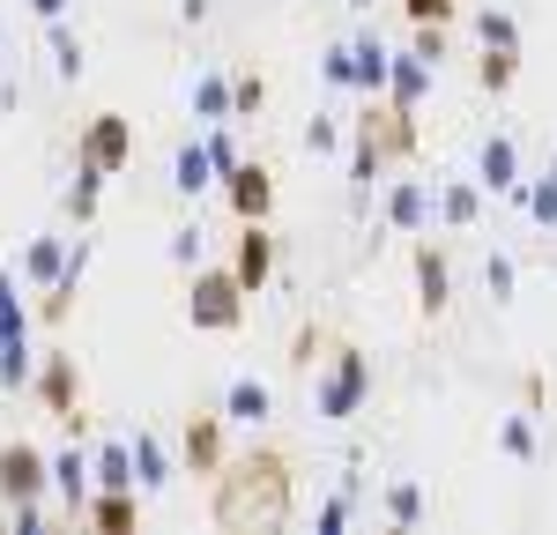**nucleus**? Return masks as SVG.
I'll return each instance as SVG.
<instances>
[{
	"mask_svg": "<svg viewBox=\"0 0 557 535\" xmlns=\"http://www.w3.org/2000/svg\"><path fill=\"white\" fill-rule=\"evenodd\" d=\"M298 513V461L290 446H246L209 476V521L231 535L283 528Z\"/></svg>",
	"mask_w": 557,
	"mask_h": 535,
	"instance_id": "1",
	"label": "nucleus"
},
{
	"mask_svg": "<svg viewBox=\"0 0 557 535\" xmlns=\"http://www.w3.org/2000/svg\"><path fill=\"white\" fill-rule=\"evenodd\" d=\"M409 157H417V112L394 104V97H364V112L349 120V149H343L349 194L364 201V194H372L394 164H409Z\"/></svg>",
	"mask_w": 557,
	"mask_h": 535,
	"instance_id": "2",
	"label": "nucleus"
},
{
	"mask_svg": "<svg viewBox=\"0 0 557 535\" xmlns=\"http://www.w3.org/2000/svg\"><path fill=\"white\" fill-rule=\"evenodd\" d=\"M246 306H253V290L238 283V268H186V290H178V312H186V327L194 335H238L246 327Z\"/></svg>",
	"mask_w": 557,
	"mask_h": 535,
	"instance_id": "3",
	"label": "nucleus"
},
{
	"mask_svg": "<svg viewBox=\"0 0 557 535\" xmlns=\"http://www.w3.org/2000/svg\"><path fill=\"white\" fill-rule=\"evenodd\" d=\"M364 401H372V357L357 343H335L320 357V372H312V416L320 424H349Z\"/></svg>",
	"mask_w": 557,
	"mask_h": 535,
	"instance_id": "4",
	"label": "nucleus"
},
{
	"mask_svg": "<svg viewBox=\"0 0 557 535\" xmlns=\"http://www.w3.org/2000/svg\"><path fill=\"white\" fill-rule=\"evenodd\" d=\"M52 490V453L30 439H0V506H45Z\"/></svg>",
	"mask_w": 557,
	"mask_h": 535,
	"instance_id": "5",
	"label": "nucleus"
},
{
	"mask_svg": "<svg viewBox=\"0 0 557 535\" xmlns=\"http://www.w3.org/2000/svg\"><path fill=\"white\" fill-rule=\"evenodd\" d=\"M75 157L97 164L104 178H120L134 164V120H127V112H89L83 134H75Z\"/></svg>",
	"mask_w": 557,
	"mask_h": 535,
	"instance_id": "6",
	"label": "nucleus"
},
{
	"mask_svg": "<svg viewBox=\"0 0 557 535\" xmlns=\"http://www.w3.org/2000/svg\"><path fill=\"white\" fill-rule=\"evenodd\" d=\"M30 395H38V409L52 416V424H67V416H83V364L67 350H38V380H30Z\"/></svg>",
	"mask_w": 557,
	"mask_h": 535,
	"instance_id": "7",
	"label": "nucleus"
},
{
	"mask_svg": "<svg viewBox=\"0 0 557 535\" xmlns=\"http://www.w3.org/2000/svg\"><path fill=\"white\" fill-rule=\"evenodd\" d=\"M223 209H231V223H268L275 216V172L260 164V157H238L231 172H223Z\"/></svg>",
	"mask_w": 557,
	"mask_h": 535,
	"instance_id": "8",
	"label": "nucleus"
},
{
	"mask_svg": "<svg viewBox=\"0 0 557 535\" xmlns=\"http://www.w3.org/2000/svg\"><path fill=\"white\" fill-rule=\"evenodd\" d=\"M409 275H417V312L424 320H446V306H454V253L438 238H417L409 246Z\"/></svg>",
	"mask_w": 557,
	"mask_h": 535,
	"instance_id": "9",
	"label": "nucleus"
},
{
	"mask_svg": "<svg viewBox=\"0 0 557 535\" xmlns=\"http://www.w3.org/2000/svg\"><path fill=\"white\" fill-rule=\"evenodd\" d=\"M223 409H194L186 424H178V461H186V476H215L223 461H231V439H223Z\"/></svg>",
	"mask_w": 557,
	"mask_h": 535,
	"instance_id": "10",
	"label": "nucleus"
},
{
	"mask_svg": "<svg viewBox=\"0 0 557 535\" xmlns=\"http://www.w3.org/2000/svg\"><path fill=\"white\" fill-rule=\"evenodd\" d=\"M431 216H438V194H431L424 178H386V194H380V223L394 231V238H424Z\"/></svg>",
	"mask_w": 557,
	"mask_h": 535,
	"instance_id": "11",
	"label": "nucleus"
},
{
	"mask_svg": "<svg viewBox=\"0 0 557 535\" xmlns=\"http://www.w3.org/2000/svg\"><path fill=\"white\" fill-rule=\"evenodd\" d=\"M89 490H97V461H89V439H67L52 453V498H60V513L67 521H83Z\"/></svg>",
	"mask_w": 557,
	"mask_h": 535,
	"instance_id": "12",
	"label": "nucleus"
},
{
	"mask_svg": "<svg viewBox=\"0 0 557 535\" xmlns=\"http://www.w3.org/2000/svg\"><path fill=\"white\" fill-rule=\"evenodd\" d=\"M30 327H38V312H0V387L15 395V387H30L38 380V350H30Z\"/></svg>",
	"mask_w": 557,
	"mask_h": 535,
	"instance_id": "13",
	"label": "nucleus"
},
{
	"mask_svg": "<svg viewBox=\"0 0 557 535\" xmlns=\"http://www.w3.org/2000/svg\"><path fill=\"white\" fill-rule=\"evenodd\" d=\"M231 268H238V283L260 298V290L275 283V231H268V223H238V238H231Z\"/></svg>",
	"mask_w": 557,
	"mask_h": 535,
	"instance_id": "14",
	"label": "nucleus"
},
{
	"mask_svg": "<svg viewBox=\"0 0 557 535\" xmlns=\"http://www.w3.org/2000/svg\"><path fill=\"white\" fill-rule=\"evenodd\" d=\"M475 178H483L498 201H520L528 172H520V141H513V134H491V141L475 149Z\"/></svg>",
	"mask_w": 557,
	"mask_h": 535,
	"instance_id": "15",
	"label": "nucleus"
},
{
	"mask_svg": "<svg viewBox=\"0 0 557 535\" xmlns=\"http://www.w3.org/2000/svg\"><path fill=\"white\" fill-rule=\"evenodd\" d=\"M186 469L172 446H164V432H149V424H134V484L141 490H172V476Z\"/></svg>",
	"mask_w": 557,
	"mask_h": 535,
	"instance_id": "16",
	"label": "nucleus"
},
{
	"mask_svg": "<svg viewBox=\"0 0 557 535\" xmlns=\"http://www.w3.org/2000/svg\"><path fill=\"white\" fill-rule=\"evenodd\" d=\"M83 528H104V535H141V498H134V490H89Z\"/></svg>",
	"mask_w": 557,
	"mask_h": 535,
	"instance_id": "17",
	"label": "nucleus"
},
{
	"mask_svg": "<svg viewBox=\"0 0 557 535\" xmlns=\"http://www.w3.org/2000/svg\"><path fill=\"white\" fill-rule=\"evenodd\" d=\"M209 186H223V172H215V157H209V141H178V157H172V194H178V201H201Z\"/></svg>",
	"mask_w": 557,
	"mask_h": 535,
	"instance_id": "18",
	"label": "nucleus"
},
{
	"mask_svg": "<svg viewBox=\"0 0 557 535\" xmlns=\"http://www.w3.org/2000/svg\"><path fill=\"white\" fill-rule=\"evenodd\" d=\"M431 75H438V60L409 45V52H394V75H386V97L417 112V104H424V97H431Z\"/></svg>",
	"mask_w": 557,
	"mask_h": 535,
	"instance_id": "19",
	"label": "nucleus"
},
{
	"mask_svg": "<svg viewBox=\"0 0 557 535\" xmlns=\"http://www.w3.org/2000/svg\"><path fill=\"white\" fill-rule=\"evenodd\" d=\"M543 424H550L543 409H513V416L498 424V453H506V461H543V453H550Z\"/></svg>",
	"mask_w": 557,
	"mask_h": 535,
	"instance_id": "20",
	"label": "nucleus"
},
{
	"mask_svg": "<svg viewBox=\"0 0 557 535\" xmlns=\"http://www.w3.org/2000/svg\"><path fill=\"white\" fill-rule=\"evenodd\" d=\"M67 246H75V238H60V231H38V238L23 246V261H15V275L30 283V298H38L45 283H52V275L67 268Z\"/></svg>",
	"mask_w": 557,
	"mask_h": 535,
	"instance_id": "21",
	"label": "nucleus"
},
{
	"mask_svg": "<svg viewBox=\"0 0 557 535\" xmlns=\"http://www.w3.org/2000/svg\"><path fill=\"white\" fill-rule=\"evenodd\" d=\"M89 461H97V490H134V439L97 432L89 439Z\"/></svg>",
	"mask_w": 557,
	"mask_h": 535,
	"instance_id": "22",
	"label": "nucleus"
},
{
	"mask_svg": "<svg viewBox=\"0 0 557 535\" xmlns=\"http://www.w3.org/2000/svg\"><path fill=\"white\" fill-rule=\"evenodd\" d=\"M483 194H491L483 178H446V186H438V223H446V231H475V223H483Z\"/></svg>",
	"mask_w": 557,
	"mask_h": 535,
	"instance_id": "23",
	"label": "nucleus"
},
{
	"mask_svg": "<svg viewBox=\"0 0 557 535\" xmlns=\"http://www.w3.org/2000/svg\"><path fill=\"white\" fill-rule=\"evenodd\" d=\"M223 416H231V424H268V416H275V387L253 380V372H238V380L223 387Z\"/></svg>",
	"mask_w": 557,
	"mask_h": 535,
	"instance_id": "24",
	"label": "nucleus"
},
{
	"mask_svg": "<svg viewBox=\"0 0 557 535\" xmlns=\"http://www.w3.org/2000/svg\"><path fill=\"white\" fill-rule=\"evenodd\" d=\"M349 45H357V83H349V89H357V97H386V75H394V52L380 45V30H357Z\"/></svg>",
	"mask_w": 557,
	"mask_h": 535,
	"instance_id": "25",
	"label": "nucleus"
},
{
	"mask_svg": "<svg viewBox=\"0 0 557 535\" xmlns=\"http://www.w3.org/2000/svg\"><path fill=\"white\" fill-rule=\"evenodd\" d=\"M186 104H194V120H201V127L231 120V67H201L194 89H186Z\"/></svg>",
	"mask_w": 557,
	"mask_h": 535,
	"instance_id": "26",
	"label": "nucleus"
},
{
	"mask_svg": "<svg viewBox=\"0 0 557 535\" xmlns=\"http://www.w3.org/2000/svg\"><path fill=\"white\" fill-rule=\"evenodd\" d=\"M260 112H268V75H260L253 60H238V67H231V120L246 127V120H260Z\"/></svg>",
	"mask_w": 557,
	"mask_h": 535,
	"instance_id": "27",
	"label": "nucleus"
},
{
	"mask_svg": "<svg viewBox=\"0 0 557 535\" xmlns=\"http://www.w3.org/2000/svg\"><path fill=\"white\" fill-rule=\"evenodd\" d=\"M97 194H104V172L75 157V186H67V223L75 231H97Z\"/></svg>",
	"mask_w": 557,
	"mask_h": 535,
	"instance_id": "28",
	"label": "nucleus"
},
{
	"mask_svg": "<svg viewBox=\"0 0 557 535\" xmlns=\"http://www.w3.org/2000/svg\"><path fill=\"white\" fill-rule=\"evenodd\" d=\"M45 52H52V75H60V83H83V38L67 30V15L45 23Z\"/></svg>",
	"mask_w": 557,
	"mask_h": 535,
	"instance_id": "29",
	"label": "nucleus"
},
{
	"mask_svg": "<svg viewBox=\"0 0 557 535\" xmlns=\"http://www.w3.org/2000/svg\"><path fill=\"white\" fill-rule=\"evenodd\" d=\"M520 83V52H498V45H483V60H475V89L483 97H506Z\"/></svg>",
	"mask_w": 557,
	"mask_h": 535,
	"instance_id": "30",
	"label": "nucleus"
},
{
	"mask_svg": "<svg viewBox=\"0 0 557 535\" xmlns=\"http://www.w3.org/2000/svg\"><path fill=\"white\" fill-rule=\"evenodd\" d=\"M380 513L394 521V528H417V521H424V490L409 484V476H394V484L380 490Z\"/></svg>",
	"mask_w": 557,
	"mask_h": 535,
	"instance_id": "31",
	"label": "nucleus"
},
{
	"mask_svg": "<svg viewBox=\"0 0 557 535\" xmlns=\"http://www.w3.org/2000/svg\"><path fill=\"white\" fill-rule=\"evenodd\" d=\"M343 149H349V120H335V112L305 120V157H343Z\"/></svg>",
	"mask_w": 557,
	"mask_h": 535,
	"instance_id": "32",
	"label": "nucleus"
},
{
	"mask_svg": "<svg viewBox=\"0 0 557 535\" xmlns=\"http://www.w3.org/2000/svg\"><path fill=\"white\" fill-rule=\"evenodd\" d=\"M349 521H357V476H343L335 498H320V506H312V528H320V535H343Z\"/></svg>",
	"mask_w": 557,
	"mask_h": 535,
	"instance_id": "33",
	"label": "nucleus"
},
{
	"mask_svg": "<svg viewBox=\"0 0 557 535\" xmlns=\"http://www.w3.org/2000/svg\"><path fill=\"white\" fill-rule=\"evenodd\" d=\"M335 350V335H327V327H320V320H312V327H298V335H290V364H298L305 380H312V372H320V357Z\"/></svg>",
	"mask_w": 557,
	"mask_h": 535,
	"instance_id": "34",
	"label": "nucleus"
},
{
	"mask_svg": "<svg viewBox=\"0 0 557 535\" xmlns=\"http://www.w3.org/2000/svg\"><path fill=\"white\" fill-rule=\"evenodd\" d=\"M475 45H498V52H520V23L506 8H483L475 15Z\"/></svg>",
	"mask_w": 557,
	"mask_h": 535,
	"instance_id": "35",
	"label": "nucleus"
},
{
	"mask_svg": "<svg viewBox=\"0 0 557 535\" xmlns=\"http://www.w3.org/2000/svg\"><path fill=\"white\" fill-rule=\"evenodd\" d=\"M320 83H327V89H349V83H357V45H349V38H335L327 52H320Z\"/></svg>",
	"mask_w": 557,
	"mask_h": 535,
	"instance_id": "36",
	"label": "nucleus"
},
{
	"mask_svg": "<svg viewBox=\"0 0 557 535\" xmlns=\"http://www.w3.org/2000/svg\"><path fill=\"white\" fill-rule=\"evenodd\" d=\"M483 290H491V306H513V290H520L513 253H491V261H483Z\"/></svg>",
	"mask_w": 557,
	"mask_h": 535,
	"instance_id": "37",
	"label": "nucleus"
},
{
	"mask_svg": "<svg viewBox=\"0 0 557 535\" xmlns=\"http://www.w3.org/2000/svg\"><path fill=\"white\" fill-rule=\"evenodd\" d=\"M394 8H401L409 30H417V23H438V30H446V23L461 15V0H394Z\"/></svg>",
	"mask_w": 557,
	"mask_h": 535,
	"instance_id": "38",
	"label": "nucleus"
},
{
	"mask_svg": "<svg viewBox=\"0 0 557 535\" xmlns=\"http://www.w3.org/2000/svg\"><path fill=\"white\" fill-rule=\"evenodd\" d=\"M231 127H238V120H215V127L201 134V141H209V157H215V172H231V164H238V134H231Z\"/></svg>",
	"mask_w": 557,
	"mask_h": 535,
	"instance_id": "39",
	"label": "nucleus"
},
{
	"mask_svg": "<svg viewBox=\"0 0 557 535\" xmlns=\"http://www.w3.org/2000/svg\"><path fill=\"white\" fill-rule=\"evenodd\" d=\"M172 268H201V231H194V223L172 231Z\"/></svg>",
	"mask_w": 557,
	"mask_h": 535,
	"instance_id": "40",
	"label": "nucleus"
},
{
	"mask_svg": "<svg viewBox=\"0 0 557 535\" xmlns=\"http://www.w3.org/2000/svg\"><path fill=\"white\" fill-rule=\"evenodd\" d=\"M520 409H543V416H550V380H543V372L520 380Z\"/></svg>",
	"mask_w": 557,
	"mask_h": 535,
	"instance_id": "41",
	"label": "nucleus"
},
{
	"mask_svg": "<svg viewBox=\"0 0 557 535\" xmlns=\"http://www.w3.org/2000/svg\"><path fill=\"white\" fill-rule=\"evenodd\" d=\"M23 290H30V283H23L15 268H0V312H23Z\"/></svg>",
	"mask_w": 557,
	"mask_h": 535,
	"instance_id": "42",
	"label": "nucleus"
},
{
	"mask_svg": "<svg viewBox=\"0 0 557 535\" xmlns=\"http://www.w3.org/2000/svg\"><path fill=\"white\" fill-rule=\"evenodd\" d=\"M178 23L194 30V23H209V0H178Z\"/></svg>",
	"mask_w": 557,
	"mask_h": 535,
	"instance_id": "43",
	"label": "nucleus"
},
{
	"mask_svg": "<svg viewBox=\"0 0 557 535\" xmlns=\"http://www.w3.org/2000/svg\"><path fill=\"white\" fill-rule=\"evenodd\" d=\"M30 15H38V23H60V15H67V0H30Z\"/></svg>",
	"mask_w": 557,
	"mask_h": 535,
	"instance_id": "44",
	"label": "nucleus"
},
{
	"mask_svg": "<svg viewBox=\"0 0 557 535\" xmlns=\"http://www.w3.org/2000/svg\"><path fill=\"white\" fill-rule=\"evenodd\" d=\"M349 8H357V15H372V8H380V0H349Z\"/></svg>",
	"mask_w": 557,
	"mask_h": 535,
	"instance_id": "45",
	"label": "nucleus"
},
{
	"mask_svg": "<svg viewBox=\"0 0 557 535\" xmlns=\"http://www.w3.org/2000/svg\"><path fill=\"white\" fill-rule=\"evenodd\" d=\"M543 172H550V178H557V149H550V164H543Z\"/></svg>",
	"mask_w": 557,
	"mask_h": 535,
	"instance_id": "46",
	"label": "nucleus"
},
{
	"mask_svg": "<svg viewBox=\"0 0 557 535\" xmlns=\"http://www.w3.org/2000/svg\"><path fill=\"white\" fill-rule=\"evenodd\" d=\"M0 52H8V23H0Z\"/></svg>",
	"mask_w": 557,
	"mask_h": 535,
	"instance_id": "47",
	"label": "nucleus"
},
{
	"mask_svg": "<svg viewBox=\"0 0 557 535\" xmlns=\"http://www.w3.org/2000/svg\"><path fill=\"white\" fill-rule=\"evenodd\" d=\"M0 60H8V52H0ZM0 83H8V75H0Z\"/></svg>",
	"mask_w": 557,
	"mask_h": 535,
	"instance_id": "48",
	"label": "nucleus"
}]
</instances>
